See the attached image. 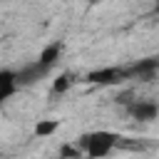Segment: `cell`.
<instances>
[{"instance_id":"obj_11","label":"cell","mask_w":159,"mask_h":159,"mask_svg":"<svg viewBox=\"0 0 159 159\" xmlns=\"http://www.w3.org/2000/svg\"><path fill=\"white\" fill-rule=\"evenodd\" d=\"M154 12H159V2H157V5H154Z\"/></svg>"},{"instance_id":"obj_6","label":"cell","mask_w":159,"mask_h":159,"mask_svg":"<svg viewBox=\"0 0 159 159\" xmlns=\"http://www.w3.org/2000/svg\"><path fill=\"white\" fill-rule=\"evenodd\" d=\"M60 55H62V42H50V45H45V47L40 50L37 62H42L45 67H50V70H52V67L57 65Z\"/></svg>"},{"instance_id":"obj_9","label":"cell","mask_w":159,"mask_h":159,"mask_svg":"<svg viewBox=\"0 0 159 159\" xmlns=\"http://www.w3.org/2000/svg\"><path fill=\"white\" fill-rule=\"evenodd\" d=\"M70 87H72V75H70V72H62V75L52 82V92H55V94H65Z\"/></svg>"},{"instance_id":"obj_5","label":"cell","mask_w":159,"mask_h":159,"mask_svg":"<svg viewBox=\"0 0 159 159\" xmlns=\"http://www.w3.org/2000/svg\"><path fill=\"white\" fill-rule=\"evenodd\" d=\"M157 70H159V55H154V57H142V60H137V62H132V65L124 67V77H127V80L152 77Z\"/></svg>"},{"instance_id":"obj_4","label":"cell","mask_w":159,"mask_h":159,"mask_svg":"<svg viewBox=\"0 0 159 159\" xmlns=\"http://www.w3.org/2000/svg\"><path fill=\"white\" fill-rule=\"evenodd\" d=\"M127 114L137 122H154L159 117V104L154 99H132L127 104Z\"/></svg>"},{"instance_id":"obj_8","label":"cell","mask_w":159,"mask_h":159,"mask_svg":"<svg viewBox=\"0 0 159 159\" xmlns=\"http://www.w3.org/2000/svg\"><path fill=\"white\" fill-rule=\"evenodd\" d=\"M60 129V119H40L35 124V137H52Z\"/></svg>"},{"instance_id":"obj_10","label":"cell","mask_w":159,"mask_h":159,"mask_svg":"<svg viewBox=\"0 0 159 159\" xmlns=\"http://www.w3.org/2000/svg\"><path fill=\"white\" fill-rule=\"evenodd\" d=\"M80 149H77V144L72 147V144H65L62 149H60V159H80Z\"/></svg>"},{"instance_id":"obj_1","label":"cell","mask_w":159,"mask_h":159,"mask_svg":"<svg viewBox=\"0 0 159 159\" xmlns=\"http://www.w3.org/2000/svg\"><path fill=\"white\" fill-rule=\"evenodd\" d=\"M122 142V137L117 132H109V129H94V132H87L77 139V149L87 154V159H104L109 157L117 144Z\"/></svg>"},{"instance_id":"obj_3","label":"cell","mask_w":159,"mask_h":159,"mask_svg":"<svg viewBox=\"0 0 159 159\" xmlns=\"http://www.w3.org/2000/svg\"><path fill=\"white\" fill-rule=\"evenodd\" d=\"M122 80H127V77H124V67H117V65H112V67H99V70H92V72L84 75V82L99 84V87L119 84Z\"/></svg>"},{"instance_id":"obj_2","label":"cell","mask_w":159,"mask_h":159,"mask_svg":"<svg viewBox=\"0 0 159 159\" xmlns=\"http://www.w3.org/2000/svg\"><path fill=\"white\" fill-rule=\"evenodd\" d=\"M52 70L50 67H45L42 62H37V60H32V62H27V65H22L20 70H15V82H17V87H30V84H35V82H40L42 77H47Z\"/></svg>"},{"instance_id":"obj_7","label":"cell","mask_w":159,"mask_h":159,"mask_svg":"<svg viewBox=\"0 0 159 159\" xmlns=\"http://www.w3.org/2000/svg\"><path fill=\"white\" fill-rule=\"evenodd\" d=\"M17 92V82H15V70H0V102L10 99Z\"/></svg>"}]
</instances>
